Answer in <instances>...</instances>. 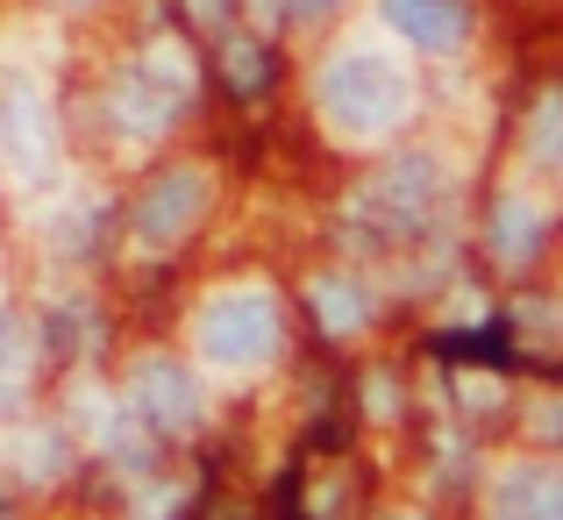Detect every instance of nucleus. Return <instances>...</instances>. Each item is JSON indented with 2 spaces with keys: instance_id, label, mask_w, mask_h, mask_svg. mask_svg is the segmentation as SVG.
Returning <instances> with one entry per match:
<instances>
[{
  "instance_id": "f257e3e1",
  "label": "nucleus",
  "mask_w": 563,
  "mask_h": 520,
  "mask_svg": "<svg viewBox=\"0 0 563 520\" xmlns=\"http://www.w3.org/2000/svg\"><path fill=\"white\" fill-rule=\"evenodd\" d=\"M321 108H329V122L343 129V136H372V129L399 122V108H407V79H399L385 57L350 51V57H335L329 79H321Z\"/></svg>"
},
{
  "instance_id": "f03ea898",
  "label": "nucleus",
  "mask_w": 563,
  "mask_h": 520,
  "mask_svg": "<svg viewBox=\"0 0 563 520\" xmlns=\"http://www.w3.org/2000/svg\"><path fill=\"white\" fill-rule=\"evenodd\" d=\"M428 207H435V165L413 157V165L385 172L378 186L350 207V235H357V243H407L428 221Z\"/></svg>"
},
{
  "instance_id": "7ed1b4c3",
  "label": "nucleus",
  "mask_w": 563,
  "mask_h": 520,
  "mask_svg": "<svg viewBox=\"0 0 563 520\" xmlns=\"http://www.w3.org/2000/svg\"><path fill=\"white\" fill-rule=\"evenodd\" d=\"M272 343H278V314H272L264 292H221V300L200 314V350L214 356V364H229V370L257 364Z\"/></svg>"
},
{
  "instance_id": "20e7f679",
  "label": "nucleus",
  "mask_w": 563,
  "mask_h": 520,
  "mask_svg": "<svg viewBox=\"0 0 563 520\" xmlns=\"http://www.w3.org/2000/svg\"><path fill=\"white\" fill-rule=\"evenodd\" d=\"M200 207H207L200 172H172L165 186H151V200L136 207V235H143L151 250H165V243H179L192 221H200Z\"/></svg>"
},
{
  "instance_id": "39448f33",
  "label": "nucleus",
  "mask_w": 563,
  "mask_h": 520,
  "mask_svg": "<svg viewBox=\"0 0 563 520\" xmlns=\"http://www.w3.org/2000/svg\"><path fill=\"white\" fill-rule=\"evenodd\" d=\"M136 407H143V421H157V428L200 421V392H192V378L179 364H143L136 370Z\"/></svg>"
},
{
  "instance_id": "423d86ee",
  "label": "nucleus",
  "mask_w": 563,
  "mask_h": 520,
  "mask_svg": "<svg viewBox=\"0 0 563 520\" xmlns=\"http://www.w3.org/2000/svg\"><path fill=\"white\" fill-rule=\"evenodd\" d=\"M385 14H393V29H407V36L428 43V51H442V43L464 36V14H456V0H385Z\"/></svg>"
},
{
  "instance_id": "0eeeda50",
  "label": "nucleus",
  "mask_w": 563,
  "mask_h": 520,
  "mask_svg": "<svg viewBox=\"0 0 563 520\" xmlns=\"http://www.w3.org/2000/svg\"><path fill=\"white\" fill-rule=\"evenodd\" d=\"M499 520H563V478L550 471H521L499 485Z\"/></svg>"
},
{
  "instance_id": "6e6552de",
  "label": "nucleus",
  "mask_w": 563,
  "mask_h": 520,
  "mask_svg": "<svg viewBox=\"0 0 563 520\" xmlns=\"http://www.w3.org/2000/svg\"><path fill=\"white\" fill-rule=\"evenodd\" d=\"M536 157H563V93H550L542 100V114H536Z\"/></svg>"
},
{
  "instance_id": "1a4fd4ad",
  "label": "nucleus",
  "mask_w": 563,
  "mask_h": 520,
  "mask_svg": "<svg viewBox=\"0 0 563 520\" xmlns=\"http://www.w3.org/2000/svg\"><path fill=\"white\" fill-rule=\"evenodd\" d=\"M229 86H235V93H257V86H264V51H257V43H235V51H229Z\"/></svg>"
},
{
  "instance_id": "9d476101",
  "label": "nucleus",
  "mask_w": 563,
  "mask_h": 520,
  "mask_svg": "<svg viewBox=\"0 0 563 520\" xmlns=\"http://www.w3.org/2000/svg\"><path fill=\"white\" fill-rule=\"evenodd\" d=\"M321 321H329V329H357L364 300H350V286H321Z\"/></svg>"
},
{
  "instance_id": "9b49d317",
  "label": "nucleus",
  "mask_w": 563,
  "mask_h": 520,
  "mask_svg": "<svg viewBox=\"0 0 563 520\" xmlns=\"http://www.w3.org/2000/svg\"><path fill=\"white\" fill-rule=\"evenodd\" d=\"M321 8H335V0H272V14H300V22H307V14H321Z\"/></svg>"
},
{
  "instance_id": "f8f14e48",
  "label": "nucleus",
  "mask_w": 563,
  "mask_h": 520,
  "mask_svg": "<svg viewBox=\"0 0 563 520\" xmlns=\"http://www.w3.org/2000/svg\"><path fill=\"white\" fill-rule=\"evenodd\" d=\"M192 14H200V22H221V14H229V0H192Z\"/></svg>"
},
{
  "instance_id": "ddd939ff",
  "label": "nucleus",
  "mask_w": 563,
  "mask_h": 520,
  "mask_svg": "<svg viewBox=\"0 0 563 520\" xmlns=\"http://www.w3.org/2000/svg\"><path fill=\"white\" fill-rule=\"evenodd\" d=\"M0 364H14V321H0Z\"/></svg>"
},
{
  "instance_id": "4468645a",
  "label": "nucleus",
  "mask_w": 563,
  "mask_h": 520,
  "mask_svg": "<svg viewBox=\"0 0 563 520\" xmlns=\"http://www.w3.org/2000/svg\"><path fill=\"white\" fill-rule=\"evenodd\" d=\"M542 428H550V435H563V413H542Z\"/></svg>"
}]
</instances>
